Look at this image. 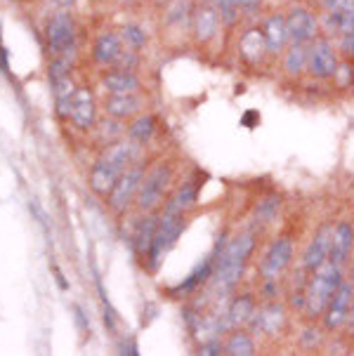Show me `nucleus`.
<instances>
[{"mask_svg": "<svg viewBox=\"0 0 354 356\" xmlns=\"http://www.w3.org/2000/svg\"><path fill=\"white\" fill-rule=\"evenodd\" d=\"M255 248V234L246 232L239 234L236 238H232L227 245H218V257H215V269H213V291L220 298H227L236 283L241 281V274L246 269L250 252Z\"/></svg>", "mask_w": 354, "mask_h": 356, "instance_id": "obj_1", "label": "nucleus"}, {"mask_svg": "<svg viewBox=\"0 0 354 356\" xmlns=\"http://www.w3.org/2000/svg\"><path fill=\"white\" fill-rule=\"evenodd\" d=\"M312 274L314 276H312V281L307 283V291H305V312H307V316L316 318L323 316L331 298L340 288V283H343V264L326 259Z\"/></svg>", "mask_w": 354, "mask_h": 356, "instance_id": "obj_2", "label": "nucleus"}, {"mask_svg": "<svg viewBox=\"0 0 354 356\" xmlns=\"http://www.w3.org/2000/svg\"><path fill=\"white\" fill-rule=\"evenodd\" d=\"M187 215H177V213H163L159 217V229H156V236H154V243L152 248L147 252V259H149V267L156 269L161 262V257L166 255L168 250L175 245V241L179 238V234L184 232V220Z\"/></svg>", "mask_w": 354, "mask_h": 356, "instance_id": "obj_3", "label": "nucleus"}, {"mask_svg": "<svg viewBox=\"0 0 354 356\" xmlns=\"http://www.w3.org/2000/svg\"><path fill=\"white\" fill-rule=\"evenodd\" d=\"M170 179H172V168L168 165V163H161V165H156L149 175H144L142 186L135 198L137 208H140L142 213H152V210L159 208V205L163 203V196H166V189H168V184H170Z\"/></svg>", "mask_w": 354, "mask_h": 356, "instance_id": "obj_4", "label": "nucleus"}, {"mask_svg": "<svg viewBox=\"0 0 354 356\" xmlns=\"http://www.w3.org/2000/svg\"><path fill=\"white\" fill-rule=\"evenodd\" d=\"M45 38L50 52L59 57V54H74L76 50V24L67 12H57L52 19L47 22Z\"/></svg>", "mask_w": 354, "mask_h": 356, "instance_id": "obj_5", "label": "nucleus"}, {"mask_svg": "<svg viewBox=\"0 0 354 356\" xmlns=\"http://www.w3.org/2000/svg\"><path fill=\"white\" fill-rule=\"evenodd\" d=\"M142 179H144V168L142 165L128 168V170L118 177L116 186H113L111 194L106 196L109 208L113 210V213H123V210H128V205L137 198V191H140V186H142Z\"/></svg>", "mask_w": 354, "mask_h": 356, "instance_id": "obj_6", "label": "nucleus"}, {"mask_svg": "<svg viewBox=\"0 0 354 356\" xmlns=\"http://www.w3.org/2000/svg\"><path fill=\"white\" fill-rule=\"evenodd\" d=\"M293 241L291 238H277L272 245H269V250L265 252V257H262V264H260V274L262 279L267 283H274L279 279L281 274L286 271V267L291 264L293 259Z\"/></svg>", "mask_w": 354, "mask_h": 356, "instance_id": "obj_7", "label": "nucleus"}, {"mask_svg": "<svg viewBox=\"0 0 354 356\" xmlns=\"http://www.w3.org/2000/svg\"><path fill=\"white\" fill-rule=\"evenodd\" d=\"M338 54L335 47L328 40H314L309 47V57H307V71L314 78H331L338 71Z\"/></svg>", "mask_w": 354, "mask_h": 356, "instance_id": "obj_8", "label": "nucleus"}, {"mask_svg": "<svg viewBox=\"0 0 354 356\" xmlns=\"http://www.w3.org/2000/svg\"><path fill=\"white\" fill-rule=\"evenodd\" d=\"M352 300H354V281H343L331 298V302H328L326 312H323V323H326L328 330H335V328H340V325H345Z\"/></svg>", "mask_w": 354, "mask_h": 356, "instance_id": "obj_9", "label": "nucleus"}, {"mask_svg": "<svg viewBox=\"0 0 354 356\" xmlns=\"http://www.w3.org/2000/svg\"><path fill=\"white\" fill-rule=\"evenodd\" d=\"M286 26L291 43H309V40L316 38V31H319L316 17L305 8H293L291 15L286 17Z\"/></svg>", "mask_w": 354, "mask_h": 356, "instance_id": "obj_10", "label": "nucleus"}, {"mask_svg": "<svg viewBox=\"0 0 354 356\" xmlns=\"http://www.w3.org/2000/svg\"><path fill=\"white\" fill-rule=\"evenodd\" d=\"M71 123L78 130H90L95 128V118H97V106H95L92 92L86 88H78L71 99V111H69Z\"/></svg>", "mask_w": 354, "mask_h": 356, "instance_id": "obj_11", "label": "nucleus"}, {"mask_svg": "<svg viewBox=\"0 0 354 356\" xmlns=\"http://www.w3.org/2000/svg\"><path fill=\"white\" fill-rule=\"evenodd\" d=\"M220 12L213 8V5H199V8L194 10V15H191V31H194L196 40L199 43H208V40H213L215 35L220 31Z\"/></svg>", "mask_w": 354, "mask_h": 356, "instance_id": "obj_12", "label": "nucleus"}, {"mask_svg": "<svg viewBox=\"0 0 354 356\" xmlns=\"http://www.w3.org/2000/svg\"><path fill=\"white\" fill-rule=\"evenodd\" d=\"M331 238H333V227H323L314 234V238L309 241L307 250H305L303 264L305 269L314 271L316 267H321L328 259V252H331Z\"/></svg>", "mask_w": 354, "mask_h": 356, "instance_id": "obj_13", "label": "nucleus"}, {"mask_svg": "<svg viewBox=\"0 0 354 356\" xmlns=\"http://www.w3.org/2000/svg\"><path fill=\"white\" fill-rule=\"evenodd\" d=\"M121 175H123V170H118V168L111 165L109 161L99 159L92 165V170H90V186H92L95 194H99V196L106 198V196L111 194L113 186H116V182H118V177H121Z\"/></svg>", "mask_w": 354, "mask_h": 356, "instance_id": "obj_14", "label": "nucleus"}, {"mask_svg": "<svg viewBox=\"0 0 354 356\" xmlns=\"http://www.w3.org/2000/svg\"><path fill=\"white\" fill-rule=\"evenodd\" d=\"M284 323H286L284 307L277 302L265 305L260 312H255L253 321H250L255 333H262V335H277L279 330L284 328Z\"/></svg>", "mask_w": 354, "mask_h": 356, "instance_id": "obj_15", "label": "nucleus"}, {"mask_svg": "<svg viewBox=\"0 0 354 356\" xmlns=\"http://www.w3.org/2000/svg\"><path fill=\"white\" fill-rule=\"evenodd\" d=\"M123 40H121V33H102L92 45V57L95 62L102 64V66H113L118 59V54L123 52Z\"/></svg>", "mask_w": 354, "mask_h": 356, "instance_id": "obj_16", "label": "nucleus"}, {"mask_svg": "<svg viewBox=\"0 0 354 356\" xmlns=\"http://www.w3.org/2000/svg\"><path fill=\"white\" fill-rule=\"evenodd\" d=\"M239 52H241V57L250 64L262 62L265 54L269 52L262 29H248V31L241 35V40H239Z\"/></svg>", "mask_w": 354, "mask_h": 356, "instance_id": "obj_17", "label": "nucleus"}, {"mask_svg": "<svg viewBox=\"0 0 354 356\" xmlns=\"http://www.w3.org/2000/svg\"><path fill=\"white\" fill-rule=\"evenodd\" d=\"M102 88L109 95H130L140 90V78H137L133 71L113 69L109 74L102 76Z\"/></svg>", "mask_w": 354, "mask_h": 356, "instance_id": "obj_18", "label": "nucleus"}, {"mask_svg": "<svg viewBox=\"0 0 354 356\" xmlns=\"http://www.w3.org/2000/svg\"><path fill=\"white\" fill-rule=\"evenodd\" d=\"M352 245H354V229L347 225V222H340L338 227H333L328 259H333V262H338V264H345L352 252Z\"/></svg>", "mask_w": 354, "mask_h": 356, "instance_id": "obj_19", "label": "nucleus"}, {"mask_svg": "<svg viewBox=\"0 0 354 356\" xmlns=\"http://www.w3.org/2000/svg\"><path fill=\"white\" fill-rule=\"evenodd\" d=\"M142 108V99L137 97V92L130 95H109L104 99V111L109 113L111 118H130L135 116L137 111Z\"/></svg>", "mask_w": 354, "mask_h": 356, "instance_id": "obj_20", "label": "nucleus"}, {"mask_svg": "<svg viewBox=\"0 0 354 356\" xmlns=\"http://www.w3.org/2000/svg\"><path fill=\"white\" fill-rule=\"evenodd\" d=\"M196 198H199V182L189 179L182 186H177V191L170 196V201L166 203L163 213H177V215H187L194 208Z\"/></svg>", "mask_w": 354, "mask_h": 356, "instance_id": "obj_21", "label": "nucleus"}, {"mask_svg": "<svg viewBox=\"0 0 354 356\" xmlns=\"http://www.w3.org/2000/svg\"><path fill=\"white\" fill-rule=\"evenodd\" d=\"M262 33H265L267 40V50L272 54H279L288 43V26H286V17L281 15H272L262 26Z\"/></svg>", "mask_w": 354, "mask_h": 356, "instance_id": "obj_22", "label": "nucleus"}, {"mask_svg": "<svg viewBox=\"0 0 354 356\" xmlns=\"http://www.w3.org/2000/svg\"><path fill=\"white\" fill-rule=\"evenodd\" d=\"M227 328H241V325H248L255 316V305L250 295H241V298L232 300L230 309H227Z\"/></svg>", "mask_w": 354, "mask_h": 356, "instance_id": "obj_23", "label": "nucleus"}, {"mask_svg": "<svg viewBox=\"0 0 354 356\" xmlns=\"http://www.w3.org/2000/svg\"><path fill=\"white\" fill-rule=\"evenodd\" d=\"M156 229H159V217L149 215V217H144V220L140 222V227H137V232H135V238H133L135 241V250L140 252V255H147L149 248H152Z\"/></svg>", "mask_w": 354, "mask_h": 356, "instance_id": "obj_24", "label": "nucleus"}, {"mask_svg": "<svg viewBox=\"0 0 354 356\" xmlns=\"http://www.w3.org/2000/svg\"><path fill=\"white\" fill-rule=\"evenodd\" d=\"M307 57H309V47L307 43H293L291 47L286 50V59H284V66L291 76H298L307 69Z\"/></svg>", "mask_w": 354, "mask_h": 356, "instance_id": "obj_25", "label": "nucleus"}, {"mask_svg": "<svg viewBox=\"0 0 354 356\" xmlns=\"http://www.w3.org/2000/svg\"><path fill=\"white\" fill-rule=\"evenodd\" d=\"M154 130H156V120L152 116H137L133 123H130L128 135H130V140H133L135 144L144 147V144L154 137Z\"/></svg>", "mask_w": 354, "mask_h": 356, "instance_id": "obj_26", "label": "nucleus"}, {"mask_svg": "<svg viewBox=\"0 0 354 356\" xmlns=\"http://www.w3.org/2000/svg\"><path fill=\"white\" fill-rule=\"evenodd\" d=\"M222 354H230V356H253L255 354L253 337L246 335V333L230 335V340H227L225 347H222Z\"/></svg>", "mask_w": 354, "mask_h": 356, "instance_id": "obj_27", "label": "nucleus"}, {"mask_svg": "<svg viewBox=\"0 0 354 356\" xmlns=\"http://www.w3.org/2000/svg\"><path fill=\"white\" fill-rule=\"evenodd\" d=\"M326 29L335 35L354 33V10H350V12H326Z\"/></svg>", "mask_w": 354, "mask_h": 356, "instance_id": "obj_28", "label": "nucleus"}, {"mask_svg": "<svg viewBox=\"0 0 354 356\" xmlns=\"http://www.w3.org/2000/svg\"><path fill=\"white\" fill-rule=\"evenodd\" d=\"M279 208H281V201L277 196H267L265 201H260V205L255 208V215H253L255 225L257 227L272 225V222L277 220V215H279Z\"/></svg>", "mask_w": 354, "mask_h": 356, "instance_id": "obj_29", "label": "nucleus"}, {"mask_svg": "<svg viewBox=\"0 0 354 356\" xmlns=\"http://www.w3.org/2000/svg\"><path fill=\"white\" fill-rule=\"evenodd\" d=\"M121 135H123V125L118 123V118H106L99 123V130H97V140L104 144V147H111V144L121 142Z\"/></svg>", "mask_w": 354, "mask_h": 356, "instance_id": "obj_30", "label": "nucleus"}, {"mask_svg": "<svg viewBox=\"0 0 354 356\" xmlns=\"http://www.w3.org/2000/svg\"><path fill=\"white\" fill-rule=\"evenodd\" d=\"M121 40H123V45L128 47V50L140 52L142 47L147 45V33H144L140 26H135V24H128V26L121 31Z\"/></svg>", "mask_w": 354, "mask_h": 356, "instance_id": "obj_31", "label": "nucleus"}, {"mask_svg": "<svg viewBox=\"0 0 354 356\" xmlns=\"http://www.w3.org/2000/svg\"><path fill=\"white\" fill-rule=\"evenodd\" d=\"M203 3H206V5H213V8L220 12L222 22H227V24H234V22L239 19V15H241L234 0H203Z\"/></svg>", "mask_w": 354, "mask_h": 356, "instance_id": "obj_32", "label": "nucleus"}, {"mask_svg": "<svg viewBox=\"0 0 354 356\" xmlns=\"http://www.w3.org/2000/svg\"><path fill=\"white\" fill-rule=\"evenodd\" d=\"M71 66H74V62H71V54H59V57L52 59L50 64V81H62V78L71 76Z\"/></svg>", "mask_w": 354, "mask_h": 356, "instance_id": "obj_33", "label": "nucleus"}, {"mask_svg": "<svg viewBox=\"0 0 354 356\" xmlns=\"http://www.w3.org/2000/svg\"><path fill=\"white\" fill-rule=\"evenodd\" d=\"M137 64H140V52L135 50H128V47H123V52L118 54L116 64H113V69H123V71H135Z\"/></svg>", "mask_w": 354, "mask_h": 356, "instance_id": "obj_34", "label": "nucleus"}, {"mask_svg": "<svg viewBox=\"0 0 354 356\" xmlns=\"http://www.w3.org/2000/svg\"><path fill=\"white\" fill-rule=\"evenodd\" d=\"M338 45H340V52L345 57H354V33H347V35H338Z\"/></svg>", "mask_w": 354, "mask_h": 356, "instance_id": "obj_35", "label": "nucleus"}, {"mask_svg": "<svg viewBox=\"0 0 354 356\" xmlns=\"http://www.w3.org/2000/svg\"><path fill=\"white\" fill-rule=\"evenodd\" d=\"M354 10V0H328L326 12H350Z\"/></svg>", "mask_w": 354, "mask_h": 356, "instance_id": "obj_36", "label": "nucleus"}, {"mask_svg": "<svg viewBox=\"0 0 354 356\" xmlns=\"http://www.w3.org/2000/svg\"><path fill=\"white\" fill-rule=\"evenodd\" d=\"M236 3V8H239V12H255L257 8H260V3L262 0H234Z\"/></svg>", "mask_w": 354, "mask_h": 356, "instance_id": "obj_37", "label": "nucleus"}, {"mask_svg": "<svg viewBox=\"0 0 354 356\" xmlns=\"http://www.w3.org/2000/svg\"><path fill=\"white\" fill-rule=\"evenodd\" d=\"M55 3L59 5V8H71V5H74L76 0H55Z\"/></svg>", "mask_w": 354, "mask_h": 356, "instance_id": "obj_38", "label": "nucleus"}, {"mask_svg": "<svg viewBox=\"0 0 354 356\" xmlns=\"http://www.w3.org/2000/svg\"><path fill=\"white\" fill-rule=\"evenodd\" d=\"M314 3H316V5H323V8H326V5H328V0H314Z\"/></svg>", "mask_w": 354, "mask_h": 356, "instance_id": "obj_39", "label": "nucleus"}, {"mask_svg": "<svg viewBox=\"0 0 354 356\" xmlns=\"http://www.w3.org/2000/svg\"><path fill=\"white\" fill-rule=\"evenodd\" d=\"M15 3H24V0H15Z\"/></svg>", "mask_w": 354, "mask_h": 356, "instance_id": "obj_40", "label": "nucleus"}, {"mask_svg": "<svg viewBox=\"0 0 354 356\" xmlns=\"http://www.w3.org/2000/svg\"><path fill=\"white\" fill-rule=\"evenodd\" d=\"M352 274H354V264H352Z\"/></svg>", "mask_w": 354, "mask_h": 356, "instance_id": "obj_41", "label": "nucleus"}]
</instances>
